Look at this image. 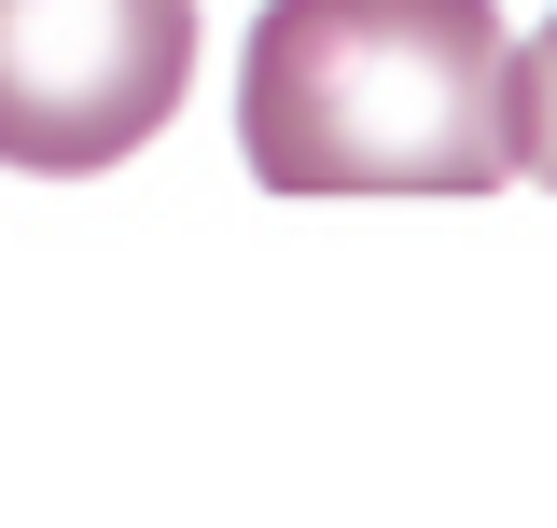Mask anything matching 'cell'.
I'll return each mask as SVG.
<instances>
[{"label": "cell", "mask_w": 557, "mask_h": 528, "mask_svg": "<svg viewBox=\"0 0 557 528\" xmlns=\"http://www.w3.org/2000/svg\"><path fill=\"white\" fill-rule=\"evenodd\" d=\"M237 153L278 196H487L516 167V42L487 0H265Z\"/></svg>", "instance_id": "1"}, {"label": "cell", "mask_w": 557, "mask_h": 528, "mask_svg": "<svg viewBox=\"0 0 557 528\" xmlns=\"http://www.w3.org/2000/svg\"><path fill=\"white\" fill-rule=\"evenodd\" d=\"M196 84V0H0V167H126Z\"/></svg>", "instance_id": "2"}, {"label": "cell", "mask_w": 557, "mask_h": 528, "mask_svg": "<svg viewBox=\"0 0 557 528\" xmlns=\"http://www.w3.org/2000/svg\"><path fill=\"white\" fill-rule=\"evenodd\" d=\"M516 167L557 181V14L530 28V56H516Z\"/></svg>", "instance_id": "3"}]
</instances>
